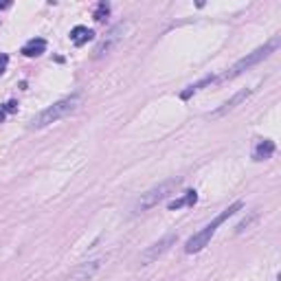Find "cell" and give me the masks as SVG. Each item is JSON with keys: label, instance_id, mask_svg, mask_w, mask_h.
<instances>
[{"label": "cell", "instance_id": "9a60e30c", "mask_svg": "<svg viewBox=\"0 0 281 281\" xmlns=\"http://www.w3.org/2000/svg\"><path fill=\"white\" fill-rule=\"evenodd\" d=\"M7 62H9V57H7V55H0V73H5Z\"/></svg>", "mask_w": 281, "mask_h": 281}, {"label": "cell", "instance_id": "30bf717a", "mask_svg": "<svg viewBox=\"0 0 281 281\" xmlns=\"http://www.w3.org/2000/svg\"><path fill=\"white\" fill-rule=\"evenodd\" d=\"M44 51H46V40H42V37H33V40H29L27 44L22 46V55H27V57H37Z\"/></svg>", "mask_w": 281, "mask_h": 281}, {"label": "cell", "instance_id": "ba28073f", "mask_svg": "<svg viewBox=\"0 0 281 281\" xmlns=\"http://www.w3.org/2000/svg\"><path fill=\"white\" fill-rule=\"evenodd\" d=\"M250 88H246V90H240L237 95H233V99H229L226 103H222V108H217L215 112H211V119H220V116H224V115H229L231 110H235L237 106H240L244 99H248L250 97Z\"/></svg>", "mask_w": 281, "mask_h": 281}, {"label": "cell", "instance_id": "8992f818", "mask_svg": "<svg viewBox=\"0 0 281 281\" xmlns=\"http://www.w3.org/2000/svg\"><path fill=\"white\" fill-rule=\"evenodd\" d=\"M125 29H128V24H125V22H121V24H116V27H112L110 31L106 33V37H103V40L97 44V49H95V57L108 55V53H110L112 49H115V46L119 44L121 40H123Z\"/></svg>", "mask_w": 281, "mask_h": 281}, {"label": "cell", "instance_id": "2e32d148", "mask_svg": "<svg viewBox=\"0 0 281 281\" xmlns=\"http://www.w3.org/2000/svg\"><path fill=\"white\" fill-rule=\"evenodd\" d=\"M11 2H0V9H9Z\"/></svg>", "mask_w": 281, "mask_h": 281}, {"label": "cell", "instance_id": "5bb4252c", "mask_svg": "<svg viewBox=\"0 0 281 281\" xmlns=\"http://www.w3.org/2000/svg\"><path fill=\"white\" fill-rule=\"evenodd\" d=\"M18 110V101H9V103H5V106L0 108V123L5 121V116L9 115V112H16Z\"/></svg>", "mask_w": 281, "mask_h": 281}, {"label": "cell", "instance_id": "7a4b0ae2", "mask_svg": "<svg viewBox=\"0 0 281 281\" xmlns=\"http://www.w3.org/2000/svg\"><path fill=\"white\" fill-rule=\"evenodd\" d=\"M240 209H244V202H242V200H237V202H233L229 209H224V211H222L220 215H215L211 224H207L204 229H200L194 237H189V240H187V244H184V253H189V255H191V253H200V250H202L204 246H207L209 242H211V237L215 235L217 226H222L226 220H229V217L235 215V213L240 211Z\"/></svg>", "mask_w": 281, "mask_h": 281}, {"label": "cell", "instance_id": "277c9868", "mask_svg": "<svg viewBox=\"0 0 281 281\" xmlns=\"http://www.w3.org/2000/svg\"><path fill=\"white\" fill-rule=\"evenodd\" d=\"M178 187H180V178L165 180V182H161L158 187H154V189H149V191H145V194H141V198L134 202L132 211H134V213L149 211V209H154L158 202H163L165 198H169V196L174 194Z\"/></svg>", "mask_w": 281, "mask_h": 281}, {"label": "cell", "instance_id": "3957f363", "mask_svg": "<svg viewBox=\"0 0 281 281\" xmlns=\"http://www.w3.org/2000/svg\"><path fill=\"white\" fill-rule=\"evenodd\" d=\"M277 46H279V37H272L268 44H264V46H259L257 51H253V53H248L246 57H242L240 62H235V64L231 66L226 73H222L220 77L215 79V82H229V79H235V77H240L244 70H248V68H253V66H257L259 62H264L266 57H270L272 53L277 51Z\"/></svg>", "mask_w": 281, "mask_h": 281}, {"label": "cell", "instance_id": "7c38bea8", "mask_svg": "<svg viewBox=\"0 0 281 281\" xmlns=\"http://www.w3.org/2000/svg\"><path fill=\"white\" fill-rule=\"evenodd\" d=\"M196 202H198V194H196V191H187L182 198L171 200V202L167 204V209H169V211H178V209H182V207H194Z\"/></svg>", "mask_w": 281, "mask_h": 281}, {"label": "cell", "instance_id": "6da1fadb", "mask_svg": "<svg viewBox=\"0 0 281 281\" xmlns=\"http://www.w3.org/2000/svg\"><path fill=\"white\" fill-rule=\"evenodd\" d=\"M79 103H82V92H75L70 97L60 99V101H55L53 106L37 112V115L31 119V123H29V130H40V128H46V125H51V123H57L60 119L73 115V112L79 108Z\"/></svg>", "mask_w": 281, "mask_h": 281}, {"label": "cell", "instance_id": "4fadbf2b", "mask_svg": "<svg viewBox=\"0 0 281 281\" xmlns=\"http://www.w3.org/2000/svg\"><path fill=\"white\" fill-rule=\"evenodd\" d=\"M108 14H110V5H108V2H99L97 9H95V20L103 22V20L108 18Z\"/></svg>", "mask_w": 281, "mask_h": 281}, {"label": "cell", "instance_id": "52a82bcc", "mask_svg": "<svg viewBox=\"0 0 281 281\" xmlns=\"http://www.w3.org/2000/svg\"><path fill=\"white\" fill-rule=\"evenodd\" d=\"M99 266H101V259L86 262V264H82V266L75 268V270L70 272L68 279H64V281H90L92 277H95V272L99 270Z\"/></svg>", "mask_w": 281, "mask_h": 281}, {"label": "cell", "instance_id": "9c48e42d", "mask_svg": "<svg viewBox=\"0 0 281 281\" xmlns=\"http://www.w3.org/2000/svg\"><path fill=\"white\" fill-rule=\"evenodd\" d=\"M95 37V31L88 27H75L73 31H70V42H73L75 46H83L88 44V42Z\"/></svg>", "mask_w": 281, "mask_h": 281}, {"label": "cell", "instance_id": "5b68a950", "mask_svg": "<svg viewBox=\"0 0 281 281\" xmlns=\"http://www.w3.org/2000/svg\"><path fill=\"white\" fill-rule=\"evenodd\" d=\"M176 240H178V235H174V233H169V235H165L163 240H158L156 244L148 246V248L141 253V266H149L152 262H156L161 255H165L167 250L171 248V246L176 244Z\"/></svg>", "mask_w": 281, "mask_h": 281}, {"label": "cell", "instance_id": "8fae6325", "mask_svg": "<svg viewBox=\"0 0 281 281\" xmlns=\"http://www.w3.org/2000/svg\"><path fill=\"white\" fill-rule=\"evenodd\" d=\"M272 154H275V143H272V141H268V138L259 141V143L255 145V149H253V158H255V161H266V158H270Z\"/></svg>", "mask_w": 281, "mask_h": 281}]
</instances>
